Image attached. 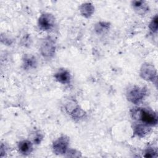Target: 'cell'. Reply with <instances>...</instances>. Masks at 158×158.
I'll return each instance as SVG.
<instances>
[{"label":"cell","instance_id":"6da1fadb","mask_svg":"<svg viewBox=\"0 0 158 158\" xmlns=\"http://www.w3.org/2000/svg\"><path fill=\"white\" fill-rule=\"evenodd\" d=\"M131 114L133 119L141 120L143 123L149 126L156 125L157 123V114L154 111L146 108H134L131 110Z\"/></svg>","mask_w":158,"mask_h":158},{"label":"cell","instance_id":"7a4b0ae2","mask_svg":"<svg viewBox=\"0 0 158 158\" xmlns=\"http://www.w3.org/2000/svg\"><path fill=\"white\" fill-rule=\"evenodd\" d=\"M146 89L136 85L129 88L127 91V98L128 101L133 104H138L142 101L146 95Z\"/></svg>","mask_w":158,"mask_h":158},{"label":"cell","instance_id":"3957f363","mask_svg":"<svg viewBox=\"0 0 158 158\" xmlns=\"http://www.w3.org/2000/svg\"><path fill=\"white\" fill-rule=\"evenodd\" d=\"M70 139L66 135H62L56 139L52 144L53 152L57 155H63L67 152Z\"/></svg>","mask_w":158,"mask_h":158},{"label":"cell","instance_id":"277c9868","mask_svg":"<svg viewBox=\"0 0 158 158\" xmlns=\"http://www.w3.org/2000/svg\"><path fill=\"white\" fill-rule=\"evenodd\" d=\"M40 52L44 57H52L56 52V43L53 39L49 36L43 40L40 46Z\"/></svg>","mask_w":158,"mask_h":158},{"label":"cell","instance_id":"5b68a950","mask_svg":"<svg viewBox=\"0 0 158 158\" xmlns=\"http://www.w3.org/2000/svg\"><path fill=\"white\" fill-rule=\"evenodd\" d=\"M139 75L144 80L153 81L156 79V69L152 64L149 63H144L140 68Z\"/></svg>","mask_w":158,"mask_h":158},{"label":"cell","instance_id":"8992f818","mask_svg":"<svg viewBox=\"0 0 158 158\" xmlns=\"http://www.w3.org/2000/svg\"><path fill=\"white\" fill-rule=\"evenodd\" d=\"M55 18L51 14L44 13L38 19V25L39 28L43 31L51 30L54 25Z\"/></svg>","mask_w":158,"mask_h":158},{"label":"cell","instance_id":"52a82bcc","mask_svg":"<svg viewBox=\"0 0 158 158\" xmlns=\"http://www.w3.org/2000/svg\"><path fill=\"white\" fill-rule=\"evenodd\" d=\"M65 109L75 119L81 118L85 114V111L79 106L75 104L73 101L67 102L65 106Z\"/></svg>","mask_w":158,"mask_h":158},{"label":"cell","instance_id":"ba28073f","mask_svg":"<svg viewBox=\"0 0 158 158\" xmlns=\"http://www.w3.org/2000/svg\"><path fill=\"white\" fill-rule=\"evenodd\" d=\"M131 6L134 11L139 15H144L149 11V6L144 1H133Z\"/></svg>","mask_w":158,"mask_h":158},{"label":"cell","instance_id":"9c48e42d","mask_svg":"<svg viewBox=\"0 0 158 158\" xmlns=\"http://www.w3.org/2000/svg\"><path fill=\"white\" fill-rule=\"evenodd\" d=\"M56 80L62 84H68L70 82L71 76L70 72L66 69H59L55 74Z\"/></svg>","mask_w":158,"mask_h":158},{"label":"cell","instance_id":"30bf717a","mask_svg":"<svg viewBox=\"0 0 158 158\" xmlns=\"http://www.w3.org/2000/svg\"><path fill=\"white\" fill-rule=\"evenodd\" d=\"M37 60L32 54H25L23 58V67L24 70H31L36 68Z\"/></svg>","mask_w":158,"mask_h":158},{"label":"cell","instance_id":"8fae6325","mask_svg":"<svg viewBox=\"0 0 158 158\" xmlns=\"http://www.w3.org/2000/svg\"><path fill=\"white\" fill-rule=\"evenodd\" d=\"M150 131V126L144 123H138L133 127V133L139 137H144Z\"/></svg>","mask_w":158,"mask_h":158},{"label":"cell","instance_id":"7c38bea8","mask_svg":"<svg viewBox=\"0 0 158 158\" xmlns=\"http://www.w3.org/2000/svg\"><path fill=\"white\" fill-rule=\"evenodd\" d=\"M80 14L85 18H89L94 12V7L91 2H85L79 7Z\"/></svg>","mask_w":158,"mask_h":158},{"label":"cell","instance_id":"4fadbf2b","mask_svg":"<svg viewBox=\"0 0 158 158\" xmlns=\"http://www.w3.org/2000/svg\"><path fill=\"white\" fill-rule=\"evenodd\" d=\"M20 152L23 155L30 154L33 151V143L27 139L20 141L18 144Z\"/></svg>","mask_w":158,"mask_h":158},{"label":"cell","instance_id":"5bb4252c","mask_svg":"<svg viewBox=\"0 0 158 158\" xmlns=\"http://www.w3.org/2000/svg\"><path fill=\"white\" fill-rule=\"evenodd\" d=\"M109 28V23L106 22H99L95 25V31L98 34H101L107 31Z\"/></svg>","mask_w":158,"mask_h":158},{"label":"cell","instance_id":"9a60e30c","mask_svg":"<svg viewBox=\"0 0 158 158\" xmlns=\"http://www.w3.org/2000/svg\"><path fill=\"white\" fill-rule=\"evenodd\" d=\"M157 156V151L156 148L153 147H148L144 151V157H156Z\"/></svg>","mask_w":158,"mask_h":158},{"label":"cell","instance_id":"2e32d148","mask_svg":"<svg viewBox=\"0 0 158 158\" xmlns=\"http://www.w3.org/2000/svg\"><path fill=\"white\" fill-rule=\"evenodd\" d=\"M149 28L151 30V31L153 33H156L157 31L158 28V17L157 15H156L151 21L149 25Z\"/></svg>","mask_w":158,"mask_h":158},{"label":"cell","instance_id":"e0dca14e","mask_svg":"<svg viewBox=\"0 0 158 158\" xmlns=\"http://www.w3.org/2000/svg\"><path fill=\"white\" fill-rule=\"evenodd\" d=\"M43 137L44 136L41 133H40L39 131H36L33 137V142L36 144H38L41 142V141L43 139Z\"/></svg>","mask_w":158,"mask_h":158},{"label":"cell","instance_id":"ac0fdd59","mask_svg":"<svg viewBox=\"0 0 158 158\" xmlns=\"http://www.w3.org/2000/svg\"><path fill=\"white\" fill-rule=\"evenodd\" d=\"M67 154H68V157H79V156H81V155H80V152L78 151H77V150L75 149H71L69 151H68L67 152Z\"/></svg>","mask_w":158,"mask_h":158},{"label":"cell","instance_id":"d6986e66","mask_svg":"<svg viewBox=\"0 0 158 158\" xmlns=\"http://www.w3.org/2000/svg\"><path fill=\"white\" fill-rule=\"evenodd\" d=\"M6 149L5 145H4L2 143L1 145V157H3V154H6Z\"/></svg>","mask_w":158,"mask_h":158}]
</instances>
